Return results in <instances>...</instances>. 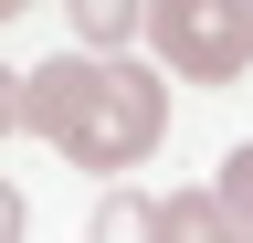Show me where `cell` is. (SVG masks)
Returning <instances> with one entry per match:
<instances>
[{
    "label": "cell",
    "mask_w": 253,
    "mask_h": 243,
    "mask_svg": "<svg viewBox=\"0 0 253 243\" xmlns=\"http://www.w3.org/2000/svg\"><path fill=\"white\" fill-rule=\"evenodd\" d=\"M0 21H11V0H0Z\"/></svg>",
    "instance_id": "obj_9"
},
{
    "label": "cell",
    "mask_w": 253,
    "mask_h": 243,
    "mask_svg": "<svg viewBox=\"0 0 253 243\" xmlns=\"http://www.w3.org/2000/svg\"><path fill=\"white\" fill-rule=\"evenodd\" d=\"M148 43L179 85H243L253 74V0H158Z\"/></svg>",
    "instance_id": "obj_2"
},
{
    "label": "cell",
    "mask_w": 253,
    "mask_h": 243,
    "mask_svg": "<svg viewBox=\"0 0 253 243\" xmlns=\"http://www.w3.org/2000/svg\"><path fill=\"white\" fill-rule=\"evenodd\" d=\"M0 243H21V191L0 180Z\"/></svg>",
    "instance_id": "obj_8"
},
{
    "label": "cell",
    "mask_w": 253,
    "mask_h": 243,
    "mask_svg": "<svg viewBox=\"0 0 253 243\" xmlns=\"http://www.w3.org/2000/svg\"><path fill=\"white\" fill-rule=\"evenodd\" d=\"M211 201L232 211V233L253 243V138H243V148H221V169H211Z\"/></svg>",
    "instance_id": "obj_6"
},
{
    "label": "cell",
    "mask_w": 253,
    "mask_h": 243,
    "mask_svg": "<svg viewBox=\"0 0 253 243\" xmlns=\"http://www.w3.org/2000/svg\"><path fill=\"white\" fill-rule=\"evenodd\" d=\"M21 127L74 169H137L169 138V85L148 64H95V53L63 43L53 64L21 74Z\"/></svg>",
    "instance_id": "obj_1"
},
{
    "label": "cell",
    "mask_w": 253,
    "mask_h": 243,
    "mask_svg": "<svg viewBox=\"0 0 253 243\" xmlns=\"http://www.w3.org/2000/svg\"><path fill=\"white\" fill-rule=\"evenodd\" d=\"M11 127H21V74L0 64V138H11Z\"/></svg>",
    "instance_id": "obj_7"
},
{
    "label": "cell",
    "mask_w": 253,
    "mask_h": 243,
    "mask_svg": "<svg viewBox=\"0 0 253 243\" xmlns=\"http://www.w3.org/2000/svg\"><path fill=\"white\" fill-rule=\"evenodd\" d=\"M169 243H243V233L211 191H169Z\"/></svg>",
    "instance_id": "obj_5"
},
{
    "label": "cell",
    "mask_w": 253,
    "mask_h": 243,
    "mask_svg": "<svg viewBox=\"0 0 253 243\" xmlns=\"http://www.w3.org/2000/svg\"><path fill=\"white\" fill-rule=\"evenodd\" d=\"M95 243H169V201H148V191H106V201H95Z\"/></svg>",
    "instance_id": "obj_4"
},
{
    "label": "cell",
    "mask_w": 253,
    "mask_h": 243,
    "mask_svg": "<svg viewBox=\"0 0 253 243\" xmlns=\"http://www.w3.org/2000/svg\"><path fill=\"white\" fill-rule=\"evenodd\" d=\"M126 43H148V11H137V0H74V53L126 64Z\"/></svg>",
    "instance_id": "obj_3"
}]
</instances>
